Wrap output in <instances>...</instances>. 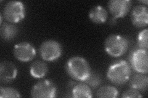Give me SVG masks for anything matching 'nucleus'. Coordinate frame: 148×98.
<instances>
[{
  "instance_id": "nucleus-3",
  "label": "nucleus",
  "mask_w": 148,
  "mask_h": 98,
  "mask_svg": "<svg viewBox=\"0 0 148 98\" xmlns=\"http://www.w3.org/2000/svg\"><path fill=\"white\" fill-rule=\"evenodd\" d=\"M104 48L106 52L111 57H119L127 52L128 42L121 35L112 34L106 39Z\"/></svg>"
},
{
  "instance_id": "nucleus-14",
  "label": "nucleus",
  "mask_w": 148,
  "mask_h": 98,
  "mask_svg": "<svg viewBox=\"0 0 148 98\" xmlns=\"http://www.w3.org/2000/svg\"><path fill=\"white\" fill-rule=\"evenodd\" d=\"M48 71L46 64L41 61H36L31 64L30 72L31 76L34 78H41L44 77Z\"/></svg>"
},
{
  "instance_id": "nucleus-7",
  "label": "nucleus",
  "mask_w": 148,
  "mask_h": 98,
  "mask_svg": "<svg viewBox=\"0 0 148 98\" xmlns=\"http://www.w3.org/2000/svg\"><path fill=\"white\" fill-rule=\"evenodd\" d=\"M132 68L138 73L147 74L148 71L147 51L142 49L134 50L130 56Z\"/></svg>"
},
{
  "instance_id": "nucleus-4",
  "label": "nucleus",
  "mask_w": 148,
  "mask_h": 98,
  "mask_svg": "<svg viewBox=\"0 0 148 98\" xmlns=\"http://www.w3.org/2000/svg\"><path fill=\"white\" fill-rule=\"evenodd\" d=\"M3 16L9 22L16 23L22 21L25 16L24 4L21 1H9L3 9Z\"/></svg>"
},
{
  "instance_id": "nucleus-17",
  "label": "nucleus",
  "mask_w": 148,
  "mask_h": 98,
  "mask_svg": "<svg viewBox=\"0 0 148 98\" xmlns=\"http://www.w3.org/2000/svg\"><path fill=\"white\" fill-rule=\"evenodd\" d=\"M119 95L116 88L110 85H105L97 91L96 97L100 98H115Z\"/></svg>"
},
{
  "instance_id": "nucleus-22",
  "label": "nucleus",
  "mask_w": 148,
  "mask_h": 98,
  "mask_svg": "<svg viewBox=\"0 0 148 98\" xmlns=\"http://www.w3.org/2000/svg\"><path fill=\"white\" fill-rule=\"evenodd\" d=\"M1 19H2V16H1ZM1 23H2V20H1Z\"/></svg>"
},
{
  "instance_id": "nucleus-9",
  "label": "nucleus",
  "mask_w": 148,
  "mask_h": 98,
  "mask_svg": "<svg viewBox=\"0 0 148 98\" xmlns=\"http://www.w3.org/2000/svg\"><path fill=\"white\" fill-rule=\"evenodd\" d=\"M132 6L130 0H111L108 3L109 10L115 18H122L129 12Z\"/></svg>"
},
{
  "instance_id": "nucleus-20",
  "label": "nucleus",
  "mask_w": 148,
  "mask_h": 98,
  "mask_svg": "<svg viewBox=\"0 0 148 98\" xmlns=\"http://www.w3.org/2000/svg\"><path fill=\"white\" fill-rule=\"evenodd\" d=\"M85 82L87 83L88 85H90L91 87H98L101 83V77L99 74L91 72Z\"/></svg>"
},
{
  "instance_id": "nucleus-13",
  "label": "nucleus",
  "mask_w": 148,
  "mask_h": 98,
  "mask_svg": "<svg viewBox=\"0 0 148 98\" xmlns=\"http://www.w3.org/2000/svg\"><path fill=\"white\" fill-rule=\"evenodd\" d=\"M131 88L138 91L147 90L148 87V77L146 74L140 73L134 76L130 83Z\"/></svg>"
},
{
  "instance_id": "nucleus-1",
  "label": "nucleus",
  "mask_w": 148,
  "mask_h": 98,
  "mask_svg": "<svg viewBox=\"0 0 148 98\" xmlns=\"http://www.w3.org/2000/svg\"><path fill=\"white\" fill-rule=\"evenodd\" d=\"M131 73L130 64L126 61L119 60L110 65L107 72V77L112 83L120 85L129 80Z\"/></svg>"
},
{
  "instance_id": "nucleus-2",
  "label": "nucleus",
  "mask_w": 148,
  "mask_h": 98,
  "mask_svg": "<svg viewBox=\"0 0 148 98\" xmlns=\"http://www.w3.org/2000/svg\"><path fill=\"white\" fill-rule=\"evenodd\" d=\"M67 73L73 78L85 82L91 72L87 61L83 57H74L69 59L66 64Z\"/></svg>"
},
{
  "instance_id": "nucleus-19",
  "label": "nucleus",
  "mask_w": 148,
  "mask_h": 98,
  "mask_svg": "<svg viewBox=\"0 0 148 98\" xmlns=\"http://www.w3.org/2000/svg\"><path fill=\"white\" fill-rule=\"evenodd\" d=\"M147 29H145L138 34L137 44L140 49L147 51Z\"/></svg>"
},
{
  "instance_id": "nucleus-16",
  "label": "nucleus",
  "mask_w": 148,
  "mask_h": 98,
  "mask_svg": "<svg viewBox=\"0 0 148 98\" xmlns=\"http://www.w3.org/2000/svg\"><path fill=\"white\" fill-rule=\"evenodd\" d=\"M1 38L5 41H11L16 36L17 34V28L11 23H6L2 25L0 29Z\"/></svg>"
},
{
  "instance_id": "nucleus-21",
  "label": "nucleus",
  "mask_w": 148,
  "mask_h": 98,
  "mask_svg": "<svg viewBox=\"0 0 148 98\" xmlns=\"http://www.w3.org/2000/svg\"><path fill=\"white\" fill-rule=\"evenodd\" d=\"M122 97L124 98H140L142 97V95H141V93H140L138 90L134 89V88H132V89H129L126 90L125 91H124L123 95H122Z\"/></svg>"
},
{
  "instance_id": "nucleus-18",
  "label": "nucleus",
  "mask_w": 148,
  "mask_h": 98,
  "mask_svg": "<svg viewBox=\"0 0 148 98\" xmlns=\"http://www.w3.org/2000/svg\"><path fill=\"white\" fill-rule=\"evenodd\" d=\"M21 95L15 88L11 87L0 88V97L1 98H16L20 97Z\"/></svg>"
},
{
  "instance_id": "nucleus-5",
  "label": "nucleus",
  "mask_w": 148,
  "mask_h": 98,
  "mask_svg": "<svg viewBox=\"0 0 148 98\" xmlns=\"http://www.w3.org/2000/svg\"><path fill=\"white\" fill-rule=\"evenodd\" d=\"M40 55L42 59L47 62H53L61 57L62 52V46L54 40L46 41L41 44L40 48Z\"/></svg>"
},
{
  "instance_id": "nucleus-6",
  "label": "nucleus",
  "mask_w": 148,
  "mask_h": 98,
  "mask_svg": "<svg viewBox=\"0 0 148 98\" xmlns=\"http://www.w3.org/2000/svg\"><path fill=\"white\" fill-rule=\"evenodd\" d=\"M56 87L53 82L43 80L33 87L31 90V96L32 97L53 98L56 96Z\"/></svg>"
},
{
  "instance_id": "nucleus-12",
  "label": "nucleus",
  "mask_w": 148,
  "mask_h": 98,
  "mask_svg": "<svg viewBox=\"0 0 148 98\" xmlns=\"http://www.w3.org/2000/svg\"><path fill=\"white\" fill-rule=\"evenodd\" d=\"M108 13L103 6H97L94 7L89 13L90 19L95 23H103L108 19Z\"/></svg>"
},
{
  "instance_id": "nucleus-15",
  "label": "nucleus",
  "mask_w": 148,
  "mask_h": 98,
  "mask_svg": "<svg viewBox=\"0 0 148 98\" xmlns=\"http://www.w3.org/2000/svg\"><path fill=\"white\" fill-rule=\"evenodd\" d=\"M72 97L76 98L92 97V94L89 85L85 83H78L73 87L72 90Z\"/></svg>"
},
{
  "instance_id": "nucleus-11",
  "label": "nucleus",
  "mask_w": 148,
  "mask_h": 98,
  "mask_svg": "<svg viewBox=\"0 0 148 98\" xmlns=\"http://www.w3.org/2000/svg\"><path fill=\"white\" fill-rule=\"evenodd\" d=\"M17 74V68L12 63L3 62L0 64V80L1 82H12L16 78Z\"/></svg>"
},
{
  "instance_id": "nucleus-10",
  "label": "nucleus",
  "mask_w": 148,
  "mask_h": 98,
  "mask_svg": "<svg viewBox=\"0 0 148 98\" xmlns=\"http://www.w3.org/2000/svg\"><path fill=\"white\" fill-rule=\"evenodd\" d=\"M132 22L136 27L146 26L148 23V9L146 6L139 5L133 8L131 14Z\"/></svg>"
},
{
  "instance_id": "nucleus-8",
  "label": "nucleus",
  "mask_w": 148,
  "mask_h": 98,
  "mask_svg": "<svg viewBox=\"0 0 148 98\" xmlns=\"http://www.w3.org/2000/svg\"><path fill=\"white\" fill-rule=\"evenodd\" d=\"M36 54V49L34 45L27 42L18 43L14 47V57L22 62H29L33 60Z\"/></svg>"
}]
</instances>
